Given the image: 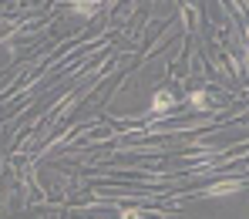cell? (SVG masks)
<instances>
[{
    "mask_svg": "<svg viewBox=\"0 0 249 219\" xmlns=\"http://www.w3.org/2000/svg\"><path fill=\"white\" fill-rule=\"evenodd\" d=\"M165 108H172V94H168V91H159V94L152 98V111H165Z\"/></svg>",
    "mask_w": 249,
    "mask_h": 219,
    "instance_id": "cell-1",
    "label": "cell"
},
{
    "mask_svg": "<svg viewBox=\"0 0 249 219\" xmlns=\"http://www.w3.org/2000/svg\"><path fill=\"white\" fill-rule=\"evenodd\" d=\"M98 3H74V14H94Z\"/></svg>",
    "mask_w": 249,
    "mask_h": 219,
    "instance_id": "cell-2",
    "label": "cell"
},
{
    "mask_svg": "<svg viewBox=\"0 0 249 219\" xmlns=\"http://www.w3.org/2000/svg\"><path fill=\"white\" fill-rule=\"evenodd\" d=\"M124 219H138V216H135V213H124Z\"/></svg>",
    "mask_w": 249,
    "mask_h": 219,
    "instance_id": "cell-3",
    "label": "cell"
}]
</instances>
